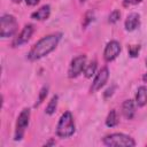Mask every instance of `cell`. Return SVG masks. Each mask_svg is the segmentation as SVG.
<instances>
[{"instance_id": "2", "label": "cell", "mask_w": 147, "mask_h": 147, "mask_svg": "<svg viewBox=\"0 0 147 147\" xmlns=\"http://www.w3.org/2000/svg\"><path fill=\"white\" fill-rule=\"evenodd\" d=\"M75 131H76V125L72 114L70 111L63 113L56 126V136L60 138H69L75 133Z\"/></svg>"}, {"instance_id": "19", "label": "cell", "mask_w": 147, "mask_h": 147, "mask_svg": "<svg viewBox=\"0 0 147 147\" xmlns=\"http://www.w3.org/2000/svg\"><path fill=\"white\" fill-rule=\"evenodd\" d=\"M119 17H121V13H119V10H113L111 13H110V15H109V23H116L118 20H119Z\"/></svg>"}, {"instance_id": "8", "label": "cell", "mask_w": 147, "mask_h": 147, "mask_svg": "<svg viewBox=\"0 0 147 147\" xmlns=\"http://www.w3.org/2000/svg\"><path fill=\"white\" fill-rule=\"evenodd\" d=\"M121 53V44L116 40H110L103 51V59L107 62H111L114 61Z\"/></svg>"}, {"instance_id": "12", "label": "cell", "mask_w": 147, "mask_h": 147, "mask_svg": "<svg viewBox=\"0 0 147 147\" xmlns=\"http://www.w3.org/2000/svg\"><path fill=\"white\" fill-rule=\"evenodd\" d=\"M49 15H51V6L44 5L31 14V18L37 20V21H45L49 17Z\"/></svg>"}, {"instance_id": "20", "label": "cell", "mask_w": 147, "mask_h": 147, "mask_svg": "<svg viewBox=\"0 0 147 147\" xmlns=\"http://www.w3.org/2000/svg\"><path fill=\"white\" fill-rule=\"evenodd\" d=\"M140 2H141V0H123V6L124 7H131V6H136Z\"/></svg>"}, {"instance_id": "11", "label": "cell", "mask_w": 147, "mask_h": 147, "mask_svg": "<svg viewBox=\"0 0 147 147\" xmlns=\"http://www.w3.org/2000/svg\"><path fill=\"white\" fill-rule=\"evenodd\" d=\"M136 103L133 100H125L122 105V114L126 119H132L136 114Z\"/></svg>"}, {"instance_id": "16", "label": "cell", "mask_w": 147, "mask_h": 147, "mask_svg": "<svg viewBox=\"0 0 147 147\" xmlns=\"http://www.w3.org/2000/svg\"><path fill=\"white\" fill-rule=\"evenodd\" d=\"M96 71V61H92L91 63L86 64L85 65V69H84V75L86 78H91Z\"/></svg>"}, {"instance_id": "25", "label": "cell", "mask_w": 147, "mask_h": 147, "mask_svg": "<svg viewBox=\"0 0 147 147\" xmlns=\"http://www.w3.org/2000/svg\"><path fill=\"white\" fill-rule=\"evenodd\" d=\"M80 1H82V2H84V1H86V0H80Z\"/></svg>"}, {"instance_id": "17", "label": "cell", "mask_w": 147, "mask_h": 147, "mask_svg": "<svg viewBox=\"0 0 147 147\" xmlns=\"http://www.w3.org/2000/svg\"><path fill=\"white\" fill-rule=\"evenodd\" d=\"M47 93H48V87H47V86H44V87L40 90L39 98H38V102L36 103V106H39V105L45 100V98L47 96Z\"/></svg>"}, {"instance_id": "13", "label": "cell", "mask_w": 147, "mask_h": 147, "mask_svg": "<svg viewBox=\"0 0 147 147\" xmlns=\"http://www.w3.org/2000/svg\"><path fill=\"white\" fill-rule=\"evenodd\" d=\"M136 105L138 107H144L147 105V86H139L136 93Z\"/></svg>"}, {"instance_id": "15", "label": "cell", "mask_w": 147, "mask_h": 147, "mask_svg": "<svg viewBox=\"0 0 147 147\" xmlns=\"http://www.w3.org/2000/svg\"><path fill=\"white\" fill-rule=\"evenodd\" d=\"M57 102H59V96L57 95H53L51 101L48 102V105L46 106V110L45 113L47 115H53L56 110V107H57Z\"/></svg>"}, {"instance_id": "4", "label": "cell", "mask_w": 147, "mask_h": 147, "mask_svg": "<svg viewBox=\"0 0 147 147\" xmlns=\"http://www.w3.org/2000/svg\"><path fill=\"white\" fill-rule=\"evenodd\" d=\"M103 144L106 146H123V147H133L136 141L127 134L124 133H111L103 138Z\"/></svg>"}, {"instance_id": "5", "label": "cell", "mask_w": 147, "mask_h": 147, "mask_svg": "<svg viewBox=\"0 0 147 147\" xmlns=\"http://www.w3.org/2000/svg\"><path fill=\"white\" fill-rule=\"evenodd\" d=\"M29 122H30V109L29 108H24L18 117H17V122H16V127H15V134H14V139L15 140H21L24 137L25 130L29 126Z\"/></svg>"}, {"instance_id": "1", "label": "cell", "mask_w": 147, "mask_h": 147, "mask_svg": "<svg viewBox=\"0 0 147 147\" xmlns=\"http://www.w3.org/2000/svg\"><path fill=\"white\" fill-rule=\"evenodd\" d=\"M61 37L62 33H57V32L42 37L32 46V48L28 54V59L30 61H37L48 55L51 52H53L56 48V46L61 40Z\"/></svg>"}, {"instance_id": "14", "label": "cell", "mask_w": 147, "mask_h": 147, "mask_svg": "<svg viewBox=\"0 0 147 147\" xmlns=\"http://www.w3.org/2000/svg\"><path fill=\"white\" fill-rule=\"evenodd\" d=\"M118 116H117V113L115 109H111L109 111V114L107 115V118H106V125L108 127H114L118 124Z\"/></svg>"}, {"instance_id": "26", "label": "cell", "mask_w": 147, "mask_h": 147, "mask_svg": "<svg viewBox=\"0 0 147 147\" xmlns=\"http://www.w3.org/2000/svg\"><path fill=\"white\" fill-rule=\"evenodd\" d=\"M146 65H147V60H146Z\"/></svg>"}, {"instance_id": "3", "label": "cell", "mask_w": 147, "mask_h": 147, "mask_svg": "<svg viewBox=\"0 0 147 147\" xmlns=\"http://www.w3.org/2000/svg\"><path fill=\"white\" fill-rule=\"evenodd\" d=\"M18 29V23L15 16L10 14H5L0 20V36L2 38L13 37Z\"/></svg>"}, {"instance_id": "21", "label": "cell", "mask_w": 147, "mask_h": 147, "mask_svg": "<svg viewBox=\"0 0 147 147\" xmlns=\"http://www.w3.org/2000/svg\"><path fill=\"white\" fill-rule=\"evenodd\" d=\"M40 0H25V3L28 6H36L37 3H39Z\"/></svg>"}, {"instance_id": "7", "label": "cell", "mask_w": 147, "mask_h": 147, "mask_svg": "<svg viewBox=\"0 0 147 147\" xmlns=\"http://www.w3.org/2000/svg\"><path fill=\"white\" fill-rule=\"evenodd\" d=\"M108 78H109V69L107 67H102L95 75V77L92 82V85L90 87V92L94 93V92L99 91L101 87H103L106 85Z\"/></svg>"}, {"instance_id": "10", "label": "cell", "mask_w": 147, "mask_h": 147, "mask_svg": "<svg viewBox=\"0 0 147 147\" xmlns=\"http://www.w3.org/2000/svg\"><path fill=\"white\" fill-rule=\"evenodd\" d=\"M140 25V15L137 13H131L125 20V29L127 31H134Z\"/></svg>"}, {"instance_id": "9", "label": "cell", "mask_w": 147, "mask_h": 147, "mask_svg": "<svg viewBox=\"0 0 147 147\" xmlns=\"http://www.w3.org/2000/svg\"><path fill=\"white\" fill-rule=\"evenodd\" d=\"M32 33H33V25L32 24H26L23 28V30L20 32V34L13 40V46L18 47V46L24 45L25 42H28L30 40V38L32 37Z\"/></svg>"}, {"instance_id": "6", "label": "cell", "mask_w": 147, "mask_h": 147, "mask_svg": "<svg viewBox=\"0 0 147 147\" xmlns=\"http://www.w3.org/2000/svg\"><path fill=\"white\" fill-rule=\"evenodd\" d=\"M85 65H86V56L85 55H78V56L74 57L72 61L70 62V65H69L68 76L70 78L78 77L84 71Z\"/></svg>"}, {"instance_id": "22", "label": "cell", "mask_w": 147, "mask_h": 147, "mask_svg": "<svg viewBox=\"0 0 147 147\" xmlns=\"http://www.w3.org/2000/svg\"><path fill=\"white\" fill-rule=\"evenodd\" d=\"M113 90H114V86H113V87H109V88L106 91V93H105V96H106V98H108L109 95H111V94H113Z\"/></svg>"}, {"instance_id": "23", "label": "cell", "mask_w": 147, "mask_h": 147, "mask_svg": "<svg viewBox=\"0 0 147 147\" xmlns=\"http://www.w3.org/2000/svg\"><path fill=\"white\" fill-rule=\"evenodd\" d=\"M142 80H144L145 83H147V72H146L144 76H142Z\"/></svg>"}, {"instance_id": "18", "label": "cell", "mask_w": 147, "mask_h": 147, "mask_svg": "<svg viewBox=\"0 0 147 147\" xmlns=\"http://www.w3.org/2000/svg\"><path fill=\"white\" fill-rule=\"evenodd\" d=\"M127 51H129V55H130L131 57H136V56H138V54H139L140 46H139V45H132V46L129 47Z\"/></svg>"}, {"instance_id": "24", "label": "cell", "mask_w": 147, "mask_h": 147, "mask_svg": "<svg viewBox=\"0 0 147 147\" xmlns=\"http://www.w3.org/2000/svg\"><path fill=\"white\" fill-rule=\"evenodd\" d=\"M11 1H13V2H15V3H20L22 0H11Z\"/></svg>"}]
</instances>
